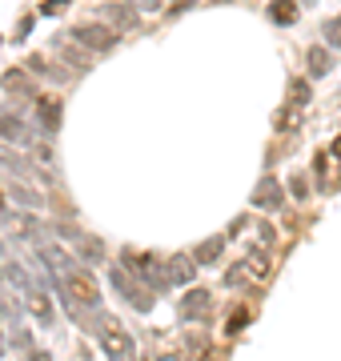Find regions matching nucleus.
<instances>
[{"label":"nucleus","instance_id":"f257e3e1","mask_svg":"<svg viewBox=\"0 0 341 361\" xmlns=\"http://www.w3.org/2000/svg\"><path fill=\"white\" fill-rule=\"evenodd\" d=\"M109 281H113V289H116L121 297H125V301H129V305H132L137 313H149V309H153V301H157V289H149L145 281L132 273V265H125V261L113 265Z\"/></svg>","mask_w":341,"mask_h":361},{"label":"nucleus","instance_id":"f03ea898","mask_svg":"<svg viewBox=\"0 0 341 361\" xmlns=\"http://www.w3.org/2000/svg\"><path fill=\"white\" fill-rule=\"evenodd\" d=\"M93 325H97V333H100V341H105V353H109V358H129V353H132L129 333L121 329V321H116L109 309H93Z\"/></svg>","mask_w":341,"mask_h":361},{"label":"nucleus","instance_id":"7ed1b4c3","mask_svg":"<svg viewBox=\"0 0 341 361\" xmlns=\"http://www.w3.org/2000/svg\"><path fill=\"white\" fill-rule=\"evenodd\" d=\"M65 297L73 301V305H93V309H100L97 281H93V273L81 269V265H68L65 269Z\"/></svg>","mask_w":341,"mask_h":361},{"label":"nucleus","instance_id":"20e7f679","mask_svg":"<svg viewBox=\"0 0 341 361\" xmlns=\"http://www.w3.org/2000/svg\"><path fill=\"white\" fill-rule=\"evenodd\" d=\"M125 265H132V269H137V277L145 281L149 289H165V285H169L165 261H157L153 253H132V257H125Z\"/></svg>","mask_w":341,"mask_h":361},{"label":"nucleus","instance_id":"39448f33","mask_svg":"<svg viewBox=\"0 0 341 361\" xmlns=\"http://www.w3.org/2000/svg\"><path fill=\"white\" fill-rule=\"evenodd\" d=\"M73 40L84 45V49H93V52H109L116 45V33L113 29H105V24H93V20H89V24H77V29H73Z\"/></svg>","mask_w":341,"mask_h":361},{"label":"nucleus","instance_id":"423d86ee","mask_svg":"<svg viewBox=\"0 0 341 361\" xmlns=\"http://www.w3.org/2000/svg\"><path fill=\"white\" fill-rule=\"evenodd\" d=\"M209 309H213V293H209V289H189V293L181 297V305H177L181 321H205Z\"/></svg>","mask_w":341,"mask_h":361},{"label":"nucleus","instance_id":"0eeeda50","mask_svg":"<svg viewBox=\"0 0 341 361\" xmlns=\"http://www.w3.org/2000/svg\"><path fill=\"white\" fill-rule=\"evenodd\" d=\"M165 273H169V285H189L197 277V257H185V253H173L165 261Z\"/></svg>","mask_w":341,"mask_h":361},{"label":"nucleus","instance_id":"6e6552de","mask_svg":"<svg viewBox=\"0 0 341 361\" xmlns=\"http://www.w3.org/2000/svg\"><path fill=\"white\" fill-rule=\"evenodd\" d=\"M56 233H61V237H68V241H77V249H81V257H84L89 265H97L100 257H105V249H100L97 237H84V233H81V229H73V225H61Z\"/></svg>","mask_w":341,"mask_h":361},{"label":"nucleus","instance_id":"1a4fd4ad","mask_svg":"<svg viewBox=\"0 0 341 361\" xmlns=\"http://www.w3.org/2000/svg\"><path fill=\"white\" fill-rule=\"evenodd\" d=\"M0 137H4V141H17V145H24L29 153L40 145V141L33 137V129H29L24 121H13V116H0Z\"/></svg>","mask_w":341,"mask_h":361},{"label":"nucleus","instance_id":"9d476101","mask_svg":"<svg viewBox=\"0 0 341 361\" xmlns=\"http://www.w3.org/2000/svg\"><path fill=\"white\" fill-rule=\"evenodd\" d=\"M253 205H257V209H269V213H273V209H281V180H273V177H265L257 185V189H253Z\"/></svg>","mask_w":341,"mask_h":361},{"label":"nucleus","instance_id":"9b49d317","mask_svg":"<svg viewBox=\"0 0 341 361\" xmlns=\"http://www.w3.org/2000/svg\"><path fill=\"white\" fill-rule=\"evenodd\" d=\"M0 164H8V169H13V173H20V177L45 180V173H40V169H36V164L29 161V157H17V153H8L4 145H0Z\"/></svg>","mask_w":341,"mask_h":361},{"label":"nucleus","instance_id":"f8f14e48","mask_svg":"<svg viewBox=\"0 0 341 361\" xmlns=\"http://www.w3.org/2000/svg\"><path fill=\"white\" fill-rule=\"evenodd\" d=\"M265 273H269V269H265V261H241V265H233V269H229V285H245V281L249 277H265Z\"/></svg>","mask_w":341,"mask_h":361},{"label":"nucleus","instance_id":"ddd939ff","mask_svg":"<svg viewBox=\"0 0 341 361\" xmlns=\"http://www.w3.org/2000/svg\"><path fill=\"white\" fill-rule=\"evenodd\" d=\"M36 116H40V125H45V129H61V105H56V100L52 97H36Z\"/></svg>","mask_w":341,"mask_h":361},{"label":"nucleus","instance_id":"4468645a","mask_svg":"<svg viewBox=\"0 0 341 361\" xmlns=\"http://www.w3.org/2000/svg\"><path fill=\"white\" fill-rule=\"evenodd\" d=\"M269 17H273V24H297V0H273Z\"/></svg>","mask_w":341,"mask_h":361},{"label":"nucleus","instance_id":"2eb2a0df","mask_svg":"<svg viewBox=\"0 0 341 361\" xmlns=\"http://www.w3.org/2000/svg\"><path fill=\"white\" fill-rule=\"evenodd\" d=\"M305 65H309V77H329V68H333V56H329L325 49H309Z\"/></svg>","mask_w":341,"mask_h":361},{"label":"nucleus","instance_id":"dca6fc26","mask_svg":"<svg viewBox=\"0 0 341 361\" xmlns=\"http://www.w3.org/2000/svg\"><path fill=\"white\" fill-rule=\"evenodd\" d=\"M221 249H225V241H221V237H209V241H201V245H197V265H213L217 261V257H221Z\"/></svg>","mask_w":341,"mask_h":361},{"label":"nucleus","instance_id":"f3484780","mask_svg":"<svg viewBox=\"0 0 341 361\" xmlns=\"http://www.w3.org/2000/svg\"><path fill=\"white\" fill-rule=\"evenodd\" d=\"M29 305H33V317H36V321H52V305H49V297L40 293V289H33V293H29Z\"/></svg>","mask_w":341,"mask_h":361},{"label":"nucleus","instance_id":"a211bd4d","mask_svg":"<svg viewBox=\"0 0 341 361\" xmlns=\"http://www.w3.org/2000/svg\"><path fill=\"white\" fill-rule=\"evenodd\" d=\"M13 197H17V201H24L29 209H45V197H40L36 189H24V180H20V185H13Z\"/></svg>","mask_w":341,"mask_h":361},{"label":"nucleus","instance_id":"6ab92c4d","mask_svg":"<svg viewBox=\"0 0 341 361\" xmlns=\"http://www.w3.org/2000/svg\"><path fill=\"white\" fill-rule=\"evenodd\" d=\"M4 89H8V93H33V81L20 77V72H4Z\"/></svg>","mask_w":341,"mask_h":361},{"label":"nucleus","instance_id":"aec40b11","mask_svg":"<svg viewBox=\"0 0 341 361\" xmlns=\"http://www.w3.org/2000/svg\"><path fill=\"white\" fill-rule=\"evenodd\" d=\"M305 100H309V84L305 81H289V105L293 109H301Z\"/></svg>","mask_w":341,"mask_h":361},{"label":"nucleus","instance_id":"412c9836","mask_svg":"<svg viewBox=\"0 0 341 361\" xmlns=\"http://www.w3.org/2000/svg\"><path fill=\"white\" fill-rule=\"evenodd\" d=\"M105 17H113L116 24H121V29H129V24H137V20H132V8H116V4H109V8H105Z\"/></svg>","mask_w":341,"mask_h":361},{"label":"nucleus","instance_id":"4be33fe9","mask_svg":"<svg viewBox=\"0 0 341 361\" xmlns=\"http://www.w3.org/2000/svg\"><path fill=\"white\" fill-rule=\"evenodd\" d=\"M325 40H329V45H333V49H341V17L325 20Z\"/></svg>","mask_w":341,"mask_h":361},{"label":"nucleus","instance_id":"5701e85b","mask_svg":"<svg viewBox=\"0 0 341 361\" xmlns=\"http://www.w3.org/2000/svg\"><path fill=\"white\" fill-rule=\"evenodd\" d=\"M129 8L132 13H149V17H153V13H161V0H129Z\"/></svg>","mask_w":341,"mask_h":361},{"label":"nucleus","instance_id":"b1692460","mask_svg":"<svg viewBox=\"0 0 341 361\" xmlns=\"http://www.w3.org/2000/svg\"><path fill=\"white\" fill-rule=\"evenodd\" d=\"M65 4H68V0H45V4H40V13L56 17V13H65Z\"/></svg>","mask_w":341,"mask_h":361},{"label":"nucleus","instance_id":"393cba45","mask_svg":"<svg viewBox=\"0 0 341 361\" xmlns=\"http://www.w3.org/2000/svg\"><path fill=\"white\" fill-rule=\"evenodd\" d=\"M305 193H309L305 177H293V197H305Z\"/></svg>","mask_w":341,"mask_h":361},{"label":"nucleus","instance_id":"a878e982","mask_svg":"<svg viewBox=\"0 0 341 361\" xmlns=\"http://www.w3.org/2000/svg\"><path fill=\"white\" fill-rule=\"evenodd\" d=\"M245 321H249V313H237V317H233V321H229V333H237V329H241Z\"/></svg>","mask_w":341,"mask_h":361},{"label":"nucleus","instance_id":"bb28decb","mask_svg":"<svg viewBox=\"0 0 341 361\" xmlns=\"http://www.w3.org/2000/svg\"><path fill=\"white\" fill-rule=\"evenodd\" d=\"M185 4H193V0H173V4H169V13H181Z\"/></svg>","mask_w":341,"mask_h":361},{"label":"nucleus","instance_id":"cd10ccee","mask_svg":"<svg viewBox=\"0 0 341 361\" xmlns=\"http://www.w3.org/2000/svg\"><path fill=\"white\" fill-rule=\"evenodd\" d=\"M33 361H52L49 353H33Z\"/></svg>","mask_w":341,"mask_h":361},{"label":"nucleus","instance_id":"c85d7f7f","mask_svg":"<svg viewBox=\"0 0 341 361\" xmlns=\"http://www.w3.org/2000/svg\"><path fill=\"white\" fill-rule=\"evenodd\" d=\"M0 209H4V197H0Z\"/></svg>","mask_w":341,"mask_h":361},{"label":"nucleus","instance_id":"c756f323","mask_svg":"<svg viewBox=\"0 0 341 361\" xmlns=\"http://www.w3.org/2000/svg\"><path fill=\"white\" fill-rule=\"evenodd\" d=\"M0 353H4V349H0Z\"/></svg>","mask_w":341,"mask_h":361}]
</instances>
